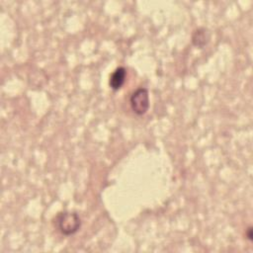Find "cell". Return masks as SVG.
<instances>
[{
  "instance_id": "obj_1",
  "label": "cell",
  "mask_w": 253,
  "mask_h": 253,
  "mask_svg": "<svg viewBox=\"0 0 253 253\" xmlns=\"http://www.w3.org/2000/svg\"><path fill=\"white\" fill-rule=\"evenodd\" d=\"M55 226L64 235L75 234L81 228V218L74 212H62L55 217Z\"/></svg>"
},
{
  "instance_id": "obj_2",
  "label": "cell",
  "mask_w": 253,
  "mask_h": 253,
  "mask_svg": "<svg viewBox=\"0 0 253 253\" xmlns=\"http://www.w3.org/2000/svg\"><path fill=\"white\" fill-rule=\"evenodd\" d=\"M130 105L138 116L145 115L149 109V94L146 88H138L130 98Z\"/></svg>"
},
{
  "instance_id": "obj_3",
  "label": "cell",
  "mask_w": 253,
  "mask_h": 253,
  "mask_svg": "<svg viewBox=\"0 0 253 253\" xmlns=\"http://www.w3.org/2000/svg\"><path fill=\"white\" fill-rule=\"evenodd\" d=\"M126 76H127V71L125 68L120 67L116 69L110 77V81H109L110 87L114 91L120 90L126 81Z\"/></svg>"
},
{
  "instance_id": "obj_4",
  "label": "cell",
  "mask_w": 253,
  "mask_h": 253,
  "mask_svg": "<svg viewBox=\"0 0 253 253\" xmlns=\"http://www.w3.org/2000/svg\"><path fill=\"white\" fill-rule=\"evenodd\" d=\"M210 40L209 32L206 28H198L192 35V43L198 49H204Z\"/></svg>"
},
{
  "instance_id": "obj_5",
  "label": "cell",
  "mask_w": 253,
  "mask_h": 253,
  "mask_svg": "<svg viewBox=\"0 0 253 253\" xmlns=\"http://www.w3.org/2000/svg\"><path fill=\"white\" fill-rule=\"evenodd\" d=\"M247 237H248V239L252 240V228L251 227H249L247 230Z\"/></svg>"
}]
</instances>
